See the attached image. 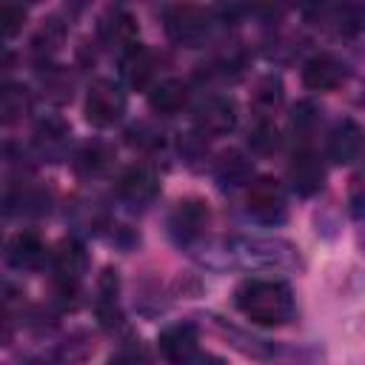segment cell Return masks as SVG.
<instances>
[{"label":"cell","mask_w":365,"mask_h":365,"mask_svg":"<svg viewBox=\"0 0 365 365\" xmlns=\"http://www.w3.org/2000/svg\"><path fill=\"white\" fill-rule=\"evenodd\" d=\"M194 123L202 137H222V134L234 131V125H237V106L231 97L211 94L197 106Z\"/></svg>","instance_id":"obj_5"},{"label":"cell","mask_w":365,"mask_h":365,"mask_svg":"<svg viewBox=\"0 0 365 365\" xmlns=\"http://www.w3.org/2000/svg\"><path fill=\"white\" fill-rule=\"evenodd\" d=\"M97 314L103 322H114L117 317V274L106 271L100 279V291H97Z\"/></svg>","instance_id":"obj_20"},{"label":"cell","mask_w":365,"mask_h":365,"mask_svg":"<svg viewBox=\"0 0 365 365\" xmlns=\"http://www.w3.org/2000/svg\"><path fill=\"white\" fill-rule=\"evenodd\" d=\"M191 365H225V362L217 359V356H211V354H197V359Z\"/></svg>","instance_id":"obj_29"},{"label":"cell","mask_w":365,"mask_h":365,"mask_svg":"<svg viewBox=\"0 0 365 365\" xmlns=\"http://www.w3.org/2000/svg\"><path fill=\"white\" fill-rule=\"evenodd\" d=\"M23 20H26V9L23 6H17V3H3L0 6V29H3V37H14L23 29Z\"/></svg>","instance_id":"obj_23"},{"label":"cell","mask_w":365,"mask_h":365,"mask_svg":"<svg viewBox=\"0 0 365 365\" xmlns=\"http://www.w3.org/2000/svg\"><path fill=\"white\" fill-rule=\"evenodd\" d=\"M248 143H251V148H254V151L268 154V151H274V148L279 145V131L274 128V123H271V120H265V117H262V120L251 128Z\"/></svg>","instance_id":"obj_22"},{"label":"cell","mask_w":365,"mask_h":365,"mask_svg":"<svg viewBox=\"0 0 365 365\" xmlns=\"http://www.w3.org/2000/svg\"><path fill=\"white\" fill-rule=\"evenodd\" d=\"M325 20L339 34H356L365 29V6H354V3L331 6V9H325Z\"/></svg>","instance_id":"obj_17"},{"label":"cell","mask_w":365,"mask_h":365,"mask_svg":"<svg viewBox=\"0 0 365 365\" xmlns=\"http://www.w3.org/2000/svg\"><path fill=\"white\" fill-rule=\"evenodd\" d=\"M205 225H208V205L202 200H182L168 217V228L177 237V242L197 240Z\"/></svg>","instance_id":"obj_9"},{"label":"cell","mask_w":365,"mask_h":365,"mask_svg":"<svg viewBox=\"0 0 365 365\" xmlns=\"http://www.w3.org/2000/svg\"><path fill=\"white\" fill-rule=\"evenodd\" d=\"M314 120H317V114H314V106L311 103H299L297 108H294V131L297 134H305L311 125H314Z\"/></svg>","instance_id":"obj_28"},{"label":"cell","mask_w":365,"mask_h":365,"mask_svg":"<svg viewBox=\"0 0 365 365\" xmlns=\"http://www.w3.org/2000/svg\"><path fill=\"white\" fill-rule=\"evenodd\" d=\"M60 40H63V26H60V20H46L43 29L37 31V37H34V48H37V51H54V48L60 46Z\"/></svg>","instance_id":"obj_24"},{"label":"cell","mask_w":365,"mask_h":365,"mask_svg":"<svg viewBox=\"0 0 365 365\" xmlns=\"http://www.w3.org/2000/svg\"><path fill=\"white\" fill-rule=\"evenodd\" d=\"M51 268H54V277L63 285V291L74 288L77 279H80V274H83V268H86V251H83V245L74 242V240H63L54 248V254H51Z\"/></svg>","instance_id":"obj_11"},{"label":"cell","mask_w":365,"mask_h":365,"mask_svg":"<svg viewBox=\"0 0 365 365\" xmlns=\"http://www.w3.org/2000/svg\"><path fill=\"white\" fill-rule=\"evenodd\" d=\"M100 37L108 43V46H120L123 54L128 48L137 46V23L128 11L123 9H111L103 20H100Z\"/></svg>","instance_id":"obj_14"},{"label":"cell","mask_w":365,"mask_h":365,"mask_svg":"<svg viewBox=\"0 0 365 365\" xmlns=\"http://www.w3.org/2000/svg\"><path fill=\"white\" fill-rule=\"evenodd\" d=\"M160 354L171 362V365H191L200 354L197 342V328L191 322H177V325H168L163 334H160Z\"/></svg>","instance_id":"obj_7"},{"label":"cell","mask_w":365,"mask_h":365,"mask_svg":"<svg viewBox=\"0 0 365 365\" xmlns=\"http://www.w3.org/2000/svg\"><path fill=\"white\" fill-rule=\"evenodd\" d=\"M188 103V86L182 80H163L157 83L151 91H148V106L157 111V114H177L182 106Z\"/></svg>","instance_id":"obj_15"},{"label":"cell","mask_w":365,"mask_h":365,"mask_svg":"<svg viewBox=\"0 0 365 365\" xmlns=\"http://www.w3.org/2000/svg\"><path fill=\"white\" fill-rule=\"evenodd\" d=\"M211 11L191 3H177L165 9V34L180 46H202L211 34Z\"/></svg>","instance_id":"obj_2"},{"label":"cell","mask_w":365,"mask_h":365,"mask_svg":"<svg viewBox=\"0 0 365 365\" xmlns=\"http://www.w3.org/2000/svg\"><path fill=\"white\" fill-rule=\"evenodd\" d=\"M288 180H291V185H294L297 194H302V197L317 194V191L325 185L322 160H319L314 151H308V148L297 151V154L291 157V165H288Z\"/></svg>","instance_id":"obj_8"},{"label":"cell","mask_w":365,"mask_h":365,"mask_svg":"<svg viewBox=\"0 0 365 365\" xmlns=\"http://www.w3.org/2000/svg\"><path fill=\"white\" fill-rule=\"evenodd\" d=\"M245 208L254 220L274 225L285 217V188L274 177H257L245 191Z\"/></svg>","instance_id":"obj_4"},{"label":"cell","mask_w":365,"mask_h":365,"mask_svg":"<svg viewBox=\"0 0 365 365\" xmlns=\"http://www.w3.org/2000/svg\"><path fill=\"white\" fill-rule=\"evenodd\" d=\"M123 111H125V94L117 83H111V80L91 83V88L86 94V106H83V114L91 125L108 128L123 117Z\"/></svg>","instance_id":"obj_3"},{"label":"cell","mask_w":365,"mask_h":365,"mask_svg":"<svg viewBox=\"0 0 365 365\" xmlns=\"http://www.w3.org/2000/svg\"><path fill=\"white\" fill-rule=\"evenodd\" d=\"M77 160H80V168H86V171H103L108 165L111 154H108V148H103V145L94 143V145H86Z\"/></svg>","instance_id":"obj_26"},{"label":"cell","mask_w":365,"mask_h":365,"mask_svg":"<svg viewBox=\"0 0 365 365\" xmlns=\"http://www.w3.org/2000/svg\"><path fill=\"white\" fill-rule=\"evenodd\" d=\"M348 208H351L354 217H365V168H359L351 177V185H348Z\"/></svg>","instance_id":"obj_25"},{"label":"cell","mask_w":365,"mask_h":365,"mask_svg":"<svg viewBox=\"0 0 365 365\" xmlns=\"http://www.w3.org/2000/svg\"><path fill=\"white\" fill-rule=\"evenodd\" d=\"M345 80V66L334 54H314L302 66V83L311 91H334Z\"/></svg>","instance_id":"obj_10"},{"label":"cell","mask_w":365,"mask_h":365,"mask_svg":"<svg viewBox=\"0 0 365 365\" xmlns=\"http://www.w3.org/2000/svg\"><path fill=\"white\" fill-rule=\"evenodd\" d=\"M157 188H160L157 174H154L148 165H131V168H125V171L120 174V180H117L120 197L128 200V202H137V205L154 200V197H157Z\"/></svg>","instance_id":"obj_12"},{"label":"cell","mask_w":365,"mask_h":365,"mask_svg":"<svg viewBox=\"0 0 365 365\" xmlns=\"http://www.w3.org/2000/svg\"><path fill=\"white\" fill-rule=\"evenodd\" d=\"M328 157L339 165L356 163L365 157V128L356 120H336L328 131Z\"/></svg>","instance_id":"obj_6"},{"label":"cell","mask_w":365,"mask_h":365,"mask_svg":"<svg viewBox=\"0 0 365 365\" xmlns=\"http://www.w3.org/2000/svg\"><path fill=\"white\" fill-rule=\"evenodd\" d=\"M108 365H151V362H148V354L140 345H125L108 359Z\"/></svg>","instance_id":"obj_27"},{"label":"cell","mask_w":365,"mask_h":365,"mask_svg":"<svg viewBox=\"0 0 365 365\" xmlns=\"http://www.w3.org/2000/svg\"><path fill=\"white\" fill-rule=\"evenodd\" d=\"M234 302L242 317L265 328L285 325L294 317V294L279 279H245L234 291Z\"/></svg>","instance_id":"obj_1"},{"label":"cell","mask_w":365,"mask_h":365,"mask_svg":"<svg viewBox=\"0 0 365 365\" xmlns=\"http://www.w3.org/2000/svg\"><path fill=\"white\" fill-rule=\"evenodd\" d=\"M26 106H29V94H26V88L9 83V86L3 88V94H0V111H3V120H6V123L17 120V117L26 111Z\"/></svg>","instance_id":"obj_21"},{"label":"cell","mask_w":365,"mask_h":365,"mask_svg":"<svg viewBox=\"0 0 365 365\" xmlns=\"http://www.w3.org/2000/svg\"><path fill=\"white\" fill-rule=\"evenodd\" d=\"M154 66H157V63H154V51H148V48L140 46V43L123 54V74H125V80H128L134 88H145V86L151 83Z\"/></svg>","instance_id":"obj_16"},{"label":"cell","mask_w":365,"mask_h":365,"mask_svg":"<svg viewBox=\"0 0 365 365\" xmlns=\"http://www.w3.org/2000/svg\"><path fill=\"white\" fill-rule=\"evenodd\" d=\"M217 177H220L222 185H240V182H245L251 177V165L237 151H228V154H222V160L217 165Z\"/></svg>","instance_id":"obj_19"},{"label":"cell","mask_w":365,"mask_h":365,"mask_svg":"<svg viewBox=\"0 0 365 365\" xmlns=\"http://www.w3.org/2000/svg\"><path fill=\"white\" fill-rule=\"evenodd\" d=\"M282 97H285L282 80L274 77V74H268V77H262V80L254 86L251 103H254V108H257L259 114H271V111H277V108L282 106Z\"/></svg>","instance_id":"obj_18"},{"label":"cell","mask_w":365,"mask_h":365,"mask_svg":"<svg viewBox=\"0 0 365 365\" xmlns=\"http://www.w3.org/2000/svg\"><path fill=\"white\" fill-rule=\"evenodd\" d=\"M6 257L14 268H40L46 262V245L34 231H20L9 240L6 245Z\"/></svg>","instance_id":"obj_13"}]
</instances>
